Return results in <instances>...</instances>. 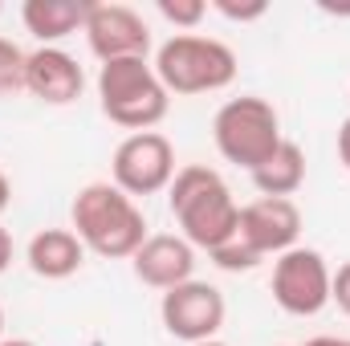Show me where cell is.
<instances>
[{"instance_id": "cell-1", "label": "cell", "mask_w": 350, "mask_h": 346, "mask_svg": "<svg viewBox=\"0 0 350 346\" xmlns=\"http://www.w3.org/2000/svg\"><path fill=\"white\" fill-rule=\"evenodd\" d=\"M167 204H172L175 224L183 228V241L191 249L216 253L220 245H228L237 237L241 204L232 200L224 175L204 168V163H191V168L175 172L172 187H167Z\"/></svg>"}, {"instance_id": "cell-2", "label": "cell", "mask_w": 350, "mask_h": 346, "mask_svg": "<svg viewBox=\"0 0 350 346\" xmlns=\"http://www.w3.org/2000/svg\"><path fill=\"white\" fill-rule=\"evenodd\" d=\"M70 220L86 253H98L106 261L135 257L147 241L143 208L114 183H86L70 204Z\"/></svg>"}, {"instance_id": "cell-3", "label": "cell", "mask_w": 350, "mask_h": 346, "mask_svg": "<svg viewBox=\"0 0 350 346\" xmlns=\"http://www.w3.org/2000/svg\"><path fill=\"white\" fill-rule=\"evenodd\" d=\"M98 106L114 127L139 135V131H155L167 118L172 94L147 57H122L98 66Z\"/></svg>"}, {"instance_id": "cell-4", "label": "cell", "mask_w": 350, "mask_h": 346, "mask_svg": "<svg viewBox=\"0 0 350 346\" xmlns=\"http://www.w3.org/2000/svg\"><path fill=\"white\" fill-rule=\"evenodd\" d=\"M155 74L167 86V94H216V90L232 86L237 53L216 37L175 33L155 53Z\"/></svg>"}, {"instance_id": "cell-5", "label": "cell", "mask_w": 350, "mask_h": 346, "mask_svg": "<svg viewBox=\"0 0 350 346\" xmlns=\"http://www.w3.org/2000/svg\"><path fill=\"white\" fill-rule=\"evenodd\" d=\"M212 139H216V151L228 163H237L245 172H257L285 143L281 139V114L273 110V102H265L257 94L228 98L212 118Z\"/></svg>"}, {"instance_id": "cell-6", "label": "cell", "mask_w": 350, "mask_h": 346, "mask_svg": "<svg viewBox=\"0 0 350 346\" xmlns=\"http://www.w3.org/2000/svg\"><path fill=\"white\" fill-rule=\"evenodd\" d=\"M330 281H334V273H330L326 257L318 249H301L297 245V249H289V253H281L273 261L269 289H273V302L285 314L314 318V314H322L330 306Z\"/></svg>"}, {"instance_id": "cell-7", "label": "cell", "mask_w": 350, "mask_h": 346, "mask_svg": "<svg viewBox=\"0 0 350 346\" xmlns=\"http://www.w3.org/2000/svg\"><path fill=\"white\" fill-rule=\"evenodd\" d=\"M110 183L122 187L131 200L135 196H155V191H167L175 179V147L167 135L159 131H139V135H126L118 147H114V159H110Z\"/></svg>"}, {"instance_id": "cell-8", "label": "cell", "mask_w": 350, "mask_h": 346, "mask_svg": "<svg viewBox=\"0 0 350 346\" xmlns=\"http://www.w3.org/2000/svg\"><path fill=\"white\" fill-rule=\"evenodd\" d=\"M224 314H228L224 293L216 285H208V281H196V277L183 281V285H175V289H167L163 302H159L163 330L187 346L212 343L220 334V326H224Z\"/></svg>"}, {"instance_id": "cell-9", "label": "cell", "mask_w": 350, "mask_h": 346, "mask_svg": "<svg viewBox=\"0 0 350 346\" xmlns=\"http://www.w3.org/2000/svg\"><path fill=\"white\" fill-rule=\"evenodd\" d=\"M82 33L90 41V53L102 66L122 62V57H147V49H151L147 21L126 4H90Z\"/></svg>"}, {"instance_id": "cell-10", "label": "cell", "mask_w": 350, "mask_h": 346, "mask_svg": "<svg viewBox=\"0 0 350 346\" xmlns=\"http://www.w3.org/2000/svg\"><path fill=\"white\" fill-rule=\"evenodd\" d=\"M237 237L257 253V257H281L289 249H297V237H301V212L293 200H273L261 196L253 204L241 208V224H237Z\"/></svg>"}, {"instance_id": "cell-11", "label": "cell", "mask_w": 350, "mask_h": 346, "mask_svg": "<svg viewBox=\"0 0 350 346\" xmlns=\"http://www.w3.org/2000/svg\"><path fill=\"white\" fill-rule=\"evenodd\" d=\"M25 90L37 98V102H49V106H70L82 98L86 90V74L78 66V57H70L66 49L57 45H41L29 53L25 62Z\"/></svg>"}, {"instance_id": "cell-12", "label": "cell", "mask_w": 350, "mask_h": 346, "mask_svg": "<svg viewBox=\"0 0 350 346\" xmlns=\"http://www.w3.org/2000/svg\"><path fill=\"white\" fill-rule=\"evenodd\" d=\"M131 269H135V277H139L143 285L167 293L175 285L191 281V273H196V249H191L183 237H175V232H155V237H147L143 249L131 257Z\"/></svg>"}, {"instance_id": "cell-13", "label": "cell", "mask_w": 350, "mask_h": 346, "mask_svg": "<svg viewBox=\"0 0 350 346\" xmlns=\"http://www.w3.org/2000/svg\"><path fill=\"white\" fill-rule=\"evenodd\" d=\"M25 257H29V269H33L37 277H45V281H66V277H74V273L82 269L86 245L74 237V228H41V232L29 241Z\"/></svg>"}, {"instance_id": "cell-14", "label": "cell", "mask_w": 350, "mask_h": 346, "mask_svg": "<svg viewBox=\"0 0 350 346\" xmlns=\"http://www.w3.org/2000/svg\"><path fill=\"white\" fill-rule=\"evenodd\" d=\"M86 8L90 4H82V0H25L21 21L41 45H57L62 37H70L86 25Z\"/></svg>"}, {"instance_id": "cell-15", "label": "cell", "mask_w": 350, "mask_h": 346, "mask_svg": "<svg viewBox=\"0 0 350 346\" xmlns=\"http://www.w3.org/2000/svg\"><path fill=\"white\" fill-rule=\"evenodd\" d=\"M253 175V187L261 191V196H273V200H289L301 183H306V151L293 143V139H285L269 159H265Z\"/></svg>"}, {"instance_id": "cell-16", "label": "cell", "mask_w": 350, "mask_h": 346, "mask_svg": "<svg viewBox=\"0 0 350 346\" xmlns=\"http://www.w3.org/2000/svg\"><path fill=\"white\" fill-rule=\"evenodd\" d=\"M25 62H29V53L21 45H12L8 37H0V94L25 90Z\"/></svg>"}, {"instance_id": "cell-17", "label": "cell", "mask_w": 350, "mask_h": 346, "mask_svg": "<svg viewBox=\"0 0 350 346\" xmlns=\"http://www.w3.org/2000/svg\"><path fill=\"white\" fill-rule=\"evenodd\" d=\"M155 8H159V16L167 25H175V29H196L208 16V4L204 0H159Z\"/></svg>"}, {"instance_id": "cell-18", "label": "cell", "mask_w": 350, "mask_h": 346, "mask_svg": "<svg viewBox=\"0 0 350 346\" xmlns=\"http://www.w3.org/2000/svg\"><path fill=\"white\" fill-rule=\"evenodd\" d=\"M208 257L216 261L224 273H249V269H257V265H261V257H257L241 237H232L228 245H220V249H216V253H208Z\"/></svg>"}, {"instance_id": "cell-19", "label": "cell", "mask_w": 350, "mask_h": 346, "mask_svg": "<svg viewBox=\"0 0 350 346\" xmlns=\"http://www.w3.org/2000/svg\"><path fill=\"white\" fill-rule=\"evenodd\" d=\"M212 8L220 12V16H228V21H261L265 12H269V4L265 0H249V4H237V0H212Z\"/></svg>"}, {"instance_id": "cell-20", "label": "cell", "mask_w": 350, "mask_h": 346, "mask_svg": "<svg viewBox=\"0 0 350 346\" xmlns=\"http://www.w3.org/2000/svg\"><path fill=\"white\" fill-rule=\"evenodd\" d=\"M330 302L350 318V261L338 265V273H334V281H330Z\"/></svg>"}, {"instance_id": "cell-21", "label": "cell", "mask_w": 350, "mask_h": 346, "mask_svg": "<svg viewBox=\"0 0 350 346\" xmlns=\"http://www.w3.org/2000/svg\"><path fill=\"white\" fill-rule=\"evenodd\" d=\"M338 159H342V168L350 172V118L338 127Z\"/></svg>"}, {"instance_id": "cell-22", "label": "cell", "mask_w": 350, "mask_h": 346, "mask_svg": "<svg viewBox=\"0 0 350 346\" xmlns=\"http://www.w3.org/2000/svg\"><path fill=\"white\" fill-rule=\"evenodd\" d=\"M12 265V237H8V228L0 224V273Z\"/></svg>"}, {"instance_id": "cell-23", "label": "cell", "mask_w": 350, "mask_h": 346, "mask_svg": "<svg viewBox=\"0 0 350 346\" xmlns=\"http://www.w3.org/2000/svg\"><path fill=\"white\" fill-rule=\"evenodd\" d=\"M8 204H12V183H8V175L0 172V216L8 212Z\"/></svg>"}, {"instance_id": "cell-24", "label": "cell", "mask_w": 350, "mask_h": 346, "mask_svg": "<svg viewBox=\"0 0 350 346\" xmlns=\"http://www.w3.org/2000/svg\"><path fill=\"white\" fill-rule=\"evenodd\" d=\"M297 346H350V338H330V334H322V338H310V343H297Z\"/></svg>"}, {"instance_id": "cell-25", "label": "cell", "mask_w": 350, "mask_h": 346, "mask_svg": "<svg viewBox=\"0 0 350 346\" xmlns=\"http://www.w3.org/2000/svg\"><path fill=\"white\" fill-rule=\"evenodd\" d=\"M0 346H37V343H29V338H4Z\"/></svg>"}, {"instance_id": "cell-26", "label": "cell", "mask_w": 350, "mask_h": 346, "mask_svg": "<svg viewBox=\"0 0 350 346\" xmlns=\"http://www.w3.org/2000/svg\"><path fill=\"white\" fill-rule=\"evenodd\" d=\"M196 346H228V343H220V338H212V343H196Z\"/></svg>"}, {"instance_id": "cell-27", "label": "cell", "mask_w": 350, "mask_h": 346, "mask_svg": "<svg viewBox=\"0 0 350 346\" xmlns=\"http://www.w3.org/2000/svg\"><path fill=\"white\" fill-rule=\"evenodd\" d=\"M0 343H4V310H0Z\"/></svg>"}, {"instance_id": "cell-28", "label": "cell", "mask_w": 350, "mask_h": 346, "mask_svg": "<svg viewBox=\"0 0 350 346\" xmlns=\"http://www.w3.org/2000/svg\"><path fill=\"white\" fill-rule=\"evenodd\" d=\"M0 12H4V8H0Z\"/></svg>"}]
</instances>
